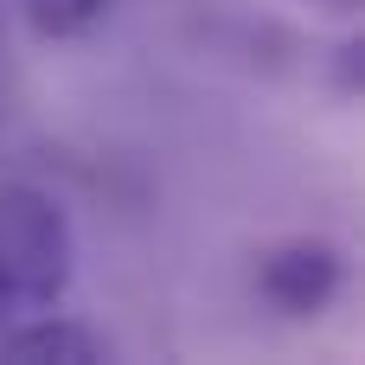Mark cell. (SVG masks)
<instances>
[{
  "label": "cell",
  "instance_id": "cell-1",
  "mask_svg": "<svg viewBox=\"0 0 365 365\" xmlns=\"http://www.w3.org/2000/svg\"><path fill=\"white\" fill-rule=\"evenodd\" d=\"M77 237L51 192L0 180V334L26 314H45L71 289Z\"/></svg>",
  "mask_w": 365,
  "mask_h": 365
},
{
  "label": "cell",
  "instance_id": "cell-2",
  "mask_svg": "<svg viewBox=\"0 0 365 365\" xmlns=\"http://www.w3.org/2000/svg\"><path fill=\"white\" fill-rule=\"evenodd\" d=\"M340 282H346V263H340V250L321 244V237H295V244L269 250L263 269H257V289H263L282 314H321V308L340 295Z\"/></svg>",
  "mask_w": 365,
  "mask_h": 365
},
{
  "label": "cell",
  "instance_id": "cell-3",
  "mask_svg": "<svg viewBox=\"0 0 365 365\" xmlns=\"http://www.w3.org/2000/svg\"><path fill=\"white\" fill-rule=\"evenodd\" d=\"M0 359H58V365H96L109 359V340L96 334V327H83V321H64V314H26V321H13L6 334H0Z\"/></svg>",
  "mask_w": 365,
  "mask_h": 365
},
{
  "label": "cell",
  "instance_id": "cell-4",
  "mask_svg": "<svg viewBox=\"0 0 365 365\" xmlns=\"http://www.w3.org/2000/svg\"><path fill=\"white\" fill-rule=\"evenodd\" d=\"M103 6L109 0H26V26L38 38H77L103 19Z\"/></svg>",
  "mask_w": 365,
  "mask_h": 365
},
{
  "label": "cell",
  "instance_id": "cell-5",
  "mask_svg": "<svg viewBox=\"0 0 365 365\" xmlns=\"http://www.w3.org/2000/svg\"><path fill=\"white\" fill-rule=\"evenodd\" d=\"M327 83H334L340 96H359V103H365V32H353V38L334 51V64H327Z\"/></svg>",
  "mask_w": 365,
  "mask_h": 365
},
{
  "label": "cell",
  "instance_id": "cell-6",
  "mask_svg": "<svg viewBox=\"0 0 365 365\" xmlns=\"http://www.w3.org/2000/svg\"><path fill=\"white\" fill-rule=\"evenodd\" d=\"M0 26H6V13H0Z\"/></svg>",
  "mask_w": 365,
  "mask_h": 365
}]
</instances>
